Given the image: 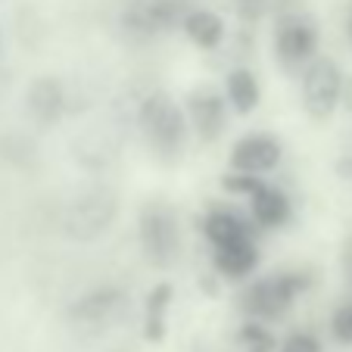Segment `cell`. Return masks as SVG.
Here are the masks:
<instances>
[{
    "instance_id": "d4e9b609",
    "label": "cell",
    "mask_w": 352,
    "mask_h": 352,
    "mask_svg": "<svg viewBox=\"0 0 352 352\" xmlns=\"http://www.w3.org/2000/svg\"><path fill=\"white\" fill-rule=\"evenodd\" d=\"M340 265H343L346 287H349V293H352V237L346 240V246H343V256H340Z\"/></svg>"
},
{
    "instance_id": "7a4b0ae2",
    "label": "cell",
    "mask_w": 352,
    "mask_h": 352,
    "mask_svg": "<svg viewBox=\"0 0 352 352\" xmlns=\"http://www.w3.org/2000/svg\"><path fill=\"white\" fill-rule=\"evenodd\" d=\"M138 243L144 262L156 272H168L181 262L184 228H181V212L168 199L153 197L138 209Z\"/></svg>"
},
{
    "instance_id": "e0dca14e",
    "label": "cell",
    "mask_w": 352,
    "mask_h": 352,
    "mask_svg": "<svg viewBox=\"0 0 352 352\" xmlns=\"http://www.w3.org/2000/svg\"><path fill=\"white\" fill-rule=\"evenodd\" d=\"M181 32H184V38L190 41L197 50H219L221 44H225V34H228V25L225 19H221L215 10L209 7H190L184 13V19H181Z\"/></svg>"
},
{
    "instance_id": "ac0fdd59",
    "label": "cell",
    "mask_w": 352,
    "mask_h": 352,
    "mask_svg": "<svg viewBox=\"0 0 352 352\" xmlns=\"http://www.w3.org/2000/svg\"><path fill=\"white\" fill-rule=\"evenodd\" d=\"M175 302L172 280H156L144 296V340L146 343H162L168 333V309Z\"/></svg>"
},
{
    "instance_id": "9a60e30c",
    "label": "cell",
    "mask_w": 352,
    "mask_h": 352,
    "mask_svg": "<svg viewBox=\"0 0 352 352\" xmlns=\"http://www.w3.org/2000/svg\"><path fill=\"white\" fill-rule=\"evenodd\" d=\"M199 231H203L209 246H225L240 237H256L259 228L253 225V219L246 212L228 206V203H209L206 215L199 219Z\"/></svg>"
},
{
    "instance_id": "f1b7e54d",
    "label": "cell",
    "mask_w": 352,
    "mask_h": 352,
    "mask_svg": "<svg viewBox=\"0 0 352 352\" xmlns=\"http://www.w3.org/2000/svg\"><path fill=\"white\" fill-rule=\"evenodd\" d=\"M0 50H3V28H0Z\"/></svg>"
},
{
    "instance_id": "52a82bcc",
    "label": "cell",
    "mask_w": 352,
    "mask_h": 352,
    "mask_svg": "<svg viewBox=\"0 0 352 352\" xmlns=\"http://www.w3.org/2000/svg\"><path fill=\"white\" fill-rule=\"evenodd\" d=\"M128 140V119L125 116H107L81 128L72 138V160L85 172H103L119 160L122 146Z\"/></svg>"
},
{
    "instance_id": "5bb4252c",
    "label": "cell",
    "mask_w": 352,
    "mask_h": 352,
    "mask_svg": "<svg viewBox=\"0 0 352 352\" xmlns=\"http://www.w3.org/2000/svg\"><path fill=\"white\" fill-rule=\"evenodd\" d=\"M262 250L256 237H240L225 246H212V272L219 274V280H228V284H243L250 274H256Z\"/></svg>"
},
{
    "instance_id": "ffe728a7",
    "label": "cell",
    "mask_w": 352,
    "mask_h": 352,
    "mask_svg": "<svg viewBox=\"0 0 352 352\" xmlns=\"http://www.w3.org/2000/svg\"><path fill=\"white\" fill-rule=\"evenodd\" d=\"M237 346L243 352H278V337H274V331L265 321L246 318L237 327Z\"/></svg>"
},
{
    "instance_id": "4fadbf2b",
    "label": "cell",
    "mask_w": 352,
    "mask_h": 352,
    "mask_svg": "<svg viewBox=\"0 0 352 352\" xmlns=\"http://www.w3.org/2000/svg\"><path fill=\"white\" fill-rule=\"evenodd\" d=\"M246 215L253 219L259 231H280L293 221V199L284 187L262 181L250 197H246Z\"/></svg>"
},
{
    "instance_id": "4316f807",
    "label": "cell",
    "mask_w": 352,
    "mask_h": 352,
    "mask_svg": "<svg viewBox=\"0 0 352 352\" xmlns=\"http://www.w3.org/2000/svg\"><path fill=\"white\" fill-rule=\"evenodd\" d=\"M337 175H340V178H346V181H352V160H349V156L337 162Z\"/></svg>"
},
{
    "instance_id": "3957f363",
    "label": "cell",
    "mask_w": 352,
    "mask_h": 352,
    "mask_svg": "<svg viewBox=\"0 0 352 352\" xmlns=\"http://www.w3.org/2000/svg\"><path fill=\"white\" fill-rule=\"evenodd\" d=\"M119 193L103 181H91L69 197L60 212V231L72 243H94L119 219Z\"/></svg>"
},
{
    "instance_id": "d6986e66",
    "label": "cell",
    "mask_w": 352,
    "mask_h": 352,
    "mask_svg": "<svg viewBox=\"0 0 352 352\" xmlns=\"http://www.w3.org/2000/svg\"><path fill=\"white\" fill-rule=\"evenodd\" d=\"M0 156L7 166H13L16 172H38V162H41V153H38V144H34L32 134L25 131H10L3 134L0 140Z\"/></svg>"
},
{
    "instance_id": "7c38bea8",
    "label": "cell",
    "mask_w": 352,
    "mask_h": 352,
    "mask_svg": "<svg viewBox=\"0 0 352 352\" xmlns=\"http://www.w3.org/2000/svg\"><path fill=\"white\" fill-rule=\"evenodd\" d=\"M284 160V140L272 131H246L243 138L234 140L231 146V162L234 172H250V175H268L280 166Z\"/></svg>"
},
{
    "instance_id": "9c48e42d",
    "label": "cell",
    "mask_w": 352,
    "mask_h": 352,
    "mask_svg": "<svg viewBox=\"0 0 352 352\" xmlns=\"http://www.w3.org/2000/svg\"><path fill=\"white\" fill-rule=\"evenodd\" d=\"M299 100L312 122H327L340 109V94H343V69L331 56H315L302 72H299Z\"/></svg>"
},
{
    "instance_id": "2e32d148",
    "label": "cell",
    "mask_w": 352,
    "mask_h": 352,
    "mask_svg": "<svg viewBox=\"0 0 352 352\" xmlns=\"http://www.w3.org/2000/svg\"><path fill=\"white\" fill-rule=\"evenodd\" d=\"M221 91H225L231 113H237V116H253L262 103V81L250 66L228 69L225 81H221Z\"/></svg>"
},
{
    "instance_id": "484cf974",
    "label": "cell",
    "mask_w": 352,
    "mask_h": 352,
    "mask_svg": "<svg viewBox=\"0 0 352 352\" xmlns=\"http://www.w3.org/2000/svg\"><path fill=\"white\" fill-rule=\"evenodd\" d=\"M340 107L352 113V78H343V94H340Z\"/></svg>"
},
{
    "instance_id": "4dcf8cb0",
    "label": "cell",
    "mask_w": 352,
    "mask_h": 352,
    "mask_svg": "<svg viewBox=\"0 0 352 352\" xmlns=\"http://www.w3.org/2000/svg\"><path fill=\"white\" fill-rule=\"evenodd\" d=\"M113 352H122V349H113Z\"/></svg>"
},
{
    "instance_id": "f546056e",
    "label": "cell",
    "mask_w": 352,
    "mask_h": 352,
    "mask_svg": "<svg viewBox=\"0 0 352 352\" xmlns=\"http://www.w3.org/2000/svg\"><path fill=\"white\" fill-rule=\"evenodd\" d=\"M349 41H352V16H349Z\"/></svg>"
},
{
    "instance_id": "5b68a950",
    "label": "cell",
    "mask_w": 352,
    "mask_h": 352,
    "mask_svg": "<svg viewBox=\"0 0 352 352\" xmlns=\"http://www.w3.org/2000/svg\"><path fill=\"white\" fill-rule=\"evenodd\" d=\"M312 280H315L312 274L299 272V268L265 274V278H259V280H250V284L240 290L237 306L246 318L274 324V321H280L293 309L299 293H306L309 287H312Z\"/></svg>"
},
{
    "instance_id": "6da1fadb",
    "label": "cell",
    "mask_w": 352,
    "mask_h": 352,
    "mask_svg": "<svg viewBox=\"0 0 352 352\" xmlns=\"http://www.w3.org/2000/svg\"><path fill=\"white\" fill-rule=\"evenodd\" d=\"M134 128L140 131L144 146L150 150V156L160 166L181 162V156L187 150V140H190V125H187L184 107L168 91L156 87V91H146L138 100Z\"/></svg>"
},
{
    "instance_id": "7402d4cb",
    "label": "cell",
    "mask_w": 352,
    "mask_h": 352,
    "mask_svg": "<svg viewBox=\"0 0 352 352\" xmlns=\"http://www.w3.org/2000/svg\"><path fill=\"white\" fill-rule=\"evenodd\" d=\"M262 175H250V172H225L221 175V190L228 193V197H240V199H246L250 193L256 190V187L262 184Z\"/></svg>"
},
{
    "instance_id": "cb8c5ba5",
    "label": "cell",
    "mask_w": 352,
    "mask_h": 352,
    "mask_svg": "<svg viewBox=\"0 0 352 352\" xmlns=\"http://www.w3.org/2000/svg\"><path fill=\"white\" fill-rule=\"evenodd\" d=\"M278 352H321V340L312 331H293L278 343Z\"/></svg>"
},
{
    "instance_id": "30bf717a",
    "label": "cell",
    "mask_w": 352,
    "mask_h": 352,
    "mask_svg": "<svg viewBox=\"0 0 352 352\" xmlns=\"http://www.w3.org/2000/svg\"><path fill=\"white\" fill-rule=\"evenodd\" d=\"M184 116L187 125H190V134L199 140V144H215L221 140V134L228 131V107L225 91L215 85H197L184 94Z\"/></svg>"
},
{
    "instance_id": "ba28073f",
    "label": "cell",
    "mask_w": 352,
    "mask_h": 352,
    "mask_svg": "<svg viewBox=\"0 0 352 352\" xmlns=\"http://www.w3.org/2000/svg\"><path fill=\"white\" fill-rule=\"evenodd\" d=\"M187 0H125L119 13V28L131 41H156L181 28Z\"/></svg>"
},
{
    "instance_id": "8992f818",
    "label": "cell",
    "mask_w": 352,
    "mask_h": 352,
    "mask_svg": "<svg viewBox=\"0 0 352 352\" xmlns=\"http://www.w3.org/2000/svg\"><path fill=\"white\" fill-rule=\"evenodd\" d=\"M321 32L318 19L306 10H284L274 16V32H272V54L284 72L299 75L309 63L318 56Z\"/></svg>"
},
{
    "instance_id": "603a6c76",
    "label": "cell",
    "mask_w": 352,
    "mask_h": 352,
    "mask_svg": "<svg viewBox=\"0 0 352 352\" xmlns=\"http://www.w3.org/2000/svg\"><path fill=\"white\" fill-rule=\"evenodd\" d=\"M331 333H333V340H337V343L352 346V299H346V302H340V306L333 309Z\"/></svg>"
},
{
    "instance_id": "277c9868",
    "label": "cell",
    "mask_w": 352,
    "mask_h": 352,
    "mask_svg": "<svg viewBox=\"0 0 352 352\" xmlns=\"http://www.w3.org/2000/svg\"><path fill=\"white\" fill-rule=\"evenodd\" d=\"M131 315V293L119 284H100L72 299V306L66 309V321L78 337L97 340L103 333L122 327Z\"/></svg>"
},
{
    "instance_id": "83f0119b",
    "label": "cell",
    "mask_w": 352,
    "mask_h": 352,
    "mask_svg": "<svg viewBox=\"0 0 352 352\" xmlns=\"http://www.w3.org/2000/svg\"><path fill=\"white\" fill-rule=\"evenodd\" d=\"M10 81H13V78H10V69H3V66H0V97H7V91H10Z\"/></svg>"
},
{
    "instance_id": "44dd1931",
    "label": "cell",
    "mask_w": 352,
    "mask_h": 352,
    "mask_svg": "<svg viewBox=\"0 0 352 352\" xmlns=\"http://www.w3.org/2000/svg\"><path fill=\"white\" fill-rule=\"evenodd\" d=\"M234 7H237V16L246 25H253V22L274 19L284 10H290V0H234Z\"/></svg>"
},
{
    "instance_id": "8fae6325",
    "label": "cell",
    "mask_w": 352,
    "mask_h": 352,
    "mask_svg": "<svg viewBox=\"0 0 352 352\" xmlns=\"http://www.w3.org/2000/svg\"><path fill=\"white\" fill-rule=\"evenodd\" d=\"M25 119L34 131H50L66 119V81L60 75H38L25 87Z\"/></svg>"
}]
</instances>
